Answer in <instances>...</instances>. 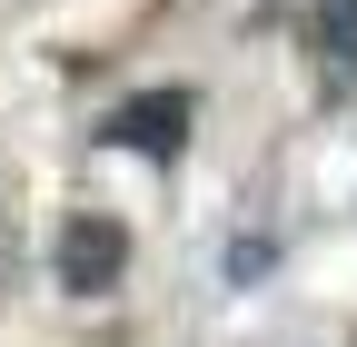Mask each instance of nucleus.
<instances>
[{
  "instance_id": "1",
  "label": "nucleus",
  "mask_w": 357,
  "mask_h": 347,
  "mask_svg": "<svg viewBox=\"0 0 357 347\" xmlns=\"http://www.w3.org/2000/svg\"><path fill=\"white\" fill-rule=\"evenodd\" d=\"M189 119H199L189 90H139V100L109 109L100 139H109V149H139V159H178V149H189Z\"/></svg>"
},
{
  "instance_id": "2",
  "label": "nucleus",
  "mask_w": 357,
  "mask_h": 347,
  "mask_svg": "<svg viewBox=\"0 0 357 347\" xmlns=\"http://www.w3.org/2000/svg\"><path fill=\"white\" fill-rule=\"evenodd\" d=\"M119 268H129V229L119 219H70L60 229V288L100 298V288H119Z\"/></svg>"
},
{
  "instance_id": "3",
  "label": "nucleus",
  "mask_w": 357,
  "mask_h": 347,
  "mask_svg": "<svg viewBox=\"0 0 357 347\" xmlns=\"http://www.w3.org/2000/svg\"><path fill=\"white\" fill-rule=\"evenodd\" d=\"M318 60L357 90V0H318Z\"/></svg>"
}]
</instances>
